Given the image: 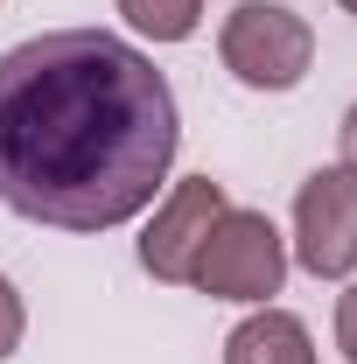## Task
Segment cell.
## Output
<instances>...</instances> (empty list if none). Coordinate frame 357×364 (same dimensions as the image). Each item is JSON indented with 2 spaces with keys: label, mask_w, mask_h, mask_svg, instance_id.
<instances>
[{
  "label": "cell",
  "mask_w": 357,
  "mask_h": 364,
  "mask_svg": "<svg viewBox=\"0 0 357 364\" xmlns=\"http://www.w3.org/2000/svg\"><path fill=\"white\" fill-rule=\"evenodd\" d=\"M176 147V91L134 43L56 28L0 56V203L14 218L112 231L154 203Z\"/></svg>",
  "instance_id": "cell-1"
},
{
  "label": "cell",
  "mask_w": 357,
  "mask_h": 364,
  "mask_svg": "<svg viewBox=\"0 0 357 364\" xmlns=\"http://www.w3.org/2000/svg\"><path fill=\"white\" fill-rule=\"evenodd\" d=\"M280 280H287V238H280V225L267 210H224L211 225V238H203V252H196V267H189L196 294L252 301V309H267L280 294Z\"/></svg>",
  "instance_id": "cell-2"
},
{
  "label": "cell",
  "mask_w": 357,
  "mask_h": 364,
  "mask_svg": "<svg viewBox=\"0 0 357 364\" xmlns=\"http://www.w3.org/2000/svg\"><path fill=\"white\" fill-rule=\"evenodd\" d=\"M218 56L245 91H294L315 63V28L287 0H238L218 28Z\"/></svg>",
  "instance_id": "cell-3"
},
{
  "label": "cell",
  "mask_w": 357,
  "mask_h": 364,
  "mask_svg": "<svg viewBox=\"0 0 357 364\" xmlns=\"http://www.w3.org/2000/svg\"><path fill=\"white\" fill-rule=\"evenodd\" d=\"M294 259L315 280H351L357 273V176L343 161L315 168L294 189Z\"/></svg>",
  "instance_id": "cell-4"
},
{
  "label": "cell",
  "mask_w": 357,
  "mask_h": 364,
  "mask_svg": "<svg viewBox=\"0 0 357 364\" xmlns=\"http://www.w3.org/2000/svg\"><path fill=\"white\" fill-rule=\"evenodd\" d=\"M224 210H231V196H224V182L211 176H182L169 196H161V210H154V225L140 238V267L154 273V280H169L182 287L189 267H196V252H203V238L218 225Z\"/></svg>",
  "instance_id": "cell-5"
},
{
  "label": "cell",
  "mask_w": 357,
  "mask_h": 364,
  "mask_svg": "<svg viewBox=\"0 0 357 364\" xmlns=\"http://www.w3.org/2000/svg\"><path fill=\"white\" fill-rule=\"evenodd\" d=\"M224 364H315V336H309L302 316H287V309L267 301V309H252L224 336Z\"/></svg>",
  "instance_id": "cell-6"
},
{
  "label": "cell",
  "mask_w": 357,
  "mask_h": 364,
  "mask_svg": "<svg viewBox=\"0 0 357 364\" xmlns=\"http://www.w3.org/2000/svg\"><path fill=\"white\" fill-rule=\"evenodd\" d=\"M147 43H189L203 28V0H112Z\"/></svg>",
  "instance_id": "cell-7"
},
{
  "label": "cell",
  "mask_w": 357,
  "mask_h": 364,
  "mask_svg": "<svg viewBox=\"0 0 357 364\" xmlns=\"http://www.w3.org/2000/svg\"><path fill=\"white\" fill-rule=\"evenodd\" d=\"M21 329H28V309H21V294H14V280L0 273V364L21 350Z\"/></svg>",
  "instance_id": "cell-8"
},
{
  "label": "cell",
  "mask_w": 357,
  "mask_h": 364,
  "mask_svg": "<svg viewBox=\"0 0 357 364\" xmlns=\"http://www.w3.org/2000/svg\"><path fill=\"white\" fill-rule=\"evenodd\" d=\"M336 350L357 364V287H343V294H336Z\"/></svg>",
  "instance_id": "cell-9"
},
{
  "label": "cell",
  "mask_w": 357,
  "mask_h": 364,
  "mask_svg": "<svg viewBox=\"0 0 357 364\" xmlns=\"http://www.w3.org/2000/svg\"><path fill=\"white\" fill-rule=\"evenodd\" d=\"M343 168H351V176H357V105H351V112H343Z\"/></svg>",
  "instance_id": "cell-10"
},
{
  "label": "cell",
  "mask_w": 357,
  "mask_h": 364,
  "mask_svg": "<svg viewBox=\"0 0 357 364\" xmlns=\"http://www.w3.org/2000/svg\"><path fill=\"white\" fill-rule=\"evenodd\" d=\"M343 7H351V14H357V0H343Z\"/></svg>",
  "instance_id": "cell-11"
}]
</instances>
